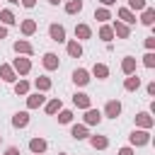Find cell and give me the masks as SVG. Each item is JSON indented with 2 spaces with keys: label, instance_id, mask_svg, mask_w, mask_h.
I'll return each mask as SVG.
<instances>
[{
  "label": "cell",
  "instance_id": "obj_1",
  "mask_svg": "<svg viewBox=\"0 0 155 155\" xmlns=\"http://www.w3.org/2000/svg\"><path fill=\"white\" fill-rule=\"evenodd\" d=\"M128 143H131V148L148 145V143H150V131H148V128H136V131H131V136H128Z\"/></svg>",
  "mask_w": 155,
  "mask_h": 155
},
{
  "label": "cell",
  "instance_id": "obj_2",
  "mask_svg": "<svg viewBox=\"0 0 155 155\" xmlns=\"http://www.w3.org/2000/svg\"><path fill=\"white\" fill-rule=\"evenodd\" d=\"M12 70H15L17 75H27V73L31 70V61L24 58V56H17V58L12 61Z\"/></svg>",
  "mask_w": 155,
  "mask_h": 155
},
{
  "label": "cell",
  "instance_id": "obj_3",
  "mask_svg": "<svg viewBox=\"0 0 155 155\" xmlns=\"http://www.w3.org/2000/svg\"><path fill=\"white\" fill-rule=\"evenodd\" d=\"M155 126V119L150 116V111H138L136 114V128H153Z\"/></svg>",
  "mask_w": 155,
  "mask_h": 155
},
{
  "label": "cell",
  "instance_id": "obj_4",
  "mask_svg": "<svg viewBox=\"0 0 155 155\" xmlns=\"http://www.w3.org/2000/svg\"><path fill=\"white\" fill-rule=\"evenodd\" d=\"M48 36H51V41H56V44H63V41H65V27L53 22V24L48 27Z\"/></svg>",
  "mask_w": 155,
  "mask_h": 155
},
{
  "label": "cell",
  "instance_id": "obj_5",
  "mask_svg": "<svg viewBox=\"0 0 155 155\" xmlns=\"http://www.w3.org/2000/svg\"><path fill=\"white\" fill-rule=\"evenodd\" d=\"M12 48H15L17 56H31V53H34V46H31L27 39H17V41L12 44Z\"/></svg>",
  "mask_w": 155,
  "mask_h": 155
},
{
  "label": "cell",
  "instance_id": "obj_6",
  "mask_svg": "<svg viewBox=\"0 0 155 155\" xmlns=\"http://www.w3.org/2000/svg\"><path fill=\"white\" fill-rule=\"evenodd\" d=\"M99 121H102V111L99 109H92V107L85 109V116H82V124L85 126H97Z\"/></svg>",
  "mask_w": 155,
  "mask_h": 155
},
{
  "label": "cell",
  "instance_id": "obj_7",
  "mask_svg": "<svg viewBox=\"0 0 155 155\" xmlns=\"http://www.w3.org/2000/svg\"><path fill=\"white\" fill-rule=\"evenodd\" d=\"M73 104H75L78 109H82V111H85V109H90V107H92V97H90V94H85V92H75V94H73Z\"/></svg>",
  "mask_w": 155,
  "mask_h": 155
},
{
  "label": "cell",
  "instance_id": "obj_8",
  "mask_svg": "<svg viewBox=\"0 0 155 155\" xmlns=\"http://www.w3.org/2000/svg\"><path fill=\"white\" fill-rule=\"evenodd\" d=\"M121 114V102L119 99H109L107 104H104V114L102 116H109V119H116Z\"/></svg>",
  "mask_w": 155,
  "mask_h": 155
},
{
  "label": "cell",
  "instance_id": "obj_9",
  "mask_svg": "<svg viewBox=\"0 0 155 155\" xmlns=\"http://www.w3.org/2000/svg\"><path fill=\"white\" fill-rule=\"evenodd\" d=\"M41 65H44L46 70H58L61 61H58V56H56L53 51H48V53H44V58H41Z\"/></svg>",
  "mask_w": 155,
  "mask_h": 155
},
{
  "label": "cell",
  "instance_id": "obj_10",
  "mask_svg": "<svg viewBox=\"0 0 155 155\" xmlns=\"http://www.w3.org/2000/svg\"><path fill=\"white\" fill-rule=\"evenodd\" d=\"M111 29H114V36H119V39H128V36H131V27L124 24L121 19H116V22L111 24Z\"/></svg>",
  "mask_w": 155,
  "mask_h": 155
},
{
  "label": "cell",
  "instance_id": "obj_11",
  "mask_svg": "<svg viewBox=\"0 0 155 155\" xmlns=\"http://www.w3.org/2000/svg\"><path fill=\"white\" fill-rule=\"evenodd\" d=\"M73 82H75L78 87H85V85L90 82V73H87L85 68H75V70H73Z\"/></svg>",
  "mask_w": 155,
  "mask_h": 155
},
{
  "label": "cell",
  "instance_id": "obj_12",
  "mask_svg": "<svg viewBox=\"0 0 155 155\" xmlns=\"http://www.w3.org/2000/svg\"><path fill=\"white\" fill-rule=\"evenodd\" d=\"M44 102H46L44 92H34V94H27V109H39V107H44Z\"/></svg>",
  "mask_w": 155,
  "mask_h": 155
},
{
  "label": "cell",
  "instance_id": "obj_13",
  "mask_svg": "<svg viewBox=\"0 0 155 155\" xmlns=\"http://www.w3.org/2000/svg\"><path fill=\"white\" fill-rule=\"evenodd\" d=\"M46 148H48V143H46L41 136H36V138H31V140H29V150H31L34 155H41V153H46Z\"/></svg>",
  "mask_w": 155,
  "mask_h": 155
},
{
  "label": "cell",
  "instance_id": "obj_14",
  "mask_svg": "<svg viewBox=\"0 0 155 155\" xmlns=\"http://www.w3.org/2000/svg\"><path fill=\"white\" fill-rule=\"evenodd\" d=\"M90 36H92V29H90V24H85V22L75 24V39H78V41H87Z\"/></svg>",
  "mask_w": 155,
  "mask_h": 155
},
{
  "label": "cell",
  "instance_id": "obj_15",
  "mask_svg": "<svg viewBox=\"0 0 155 155\" xmlns=\"http://www.w3.org/2000/svg\"><path fill=\"white\" fill-rule=\"evenodd\" d=\"M136 65H138V63H136L133 56H124V58H121V73H124V75H133V73H136Z\"/></svg>",
  "mask_w": 155,
  "mask_h": 155
},
{
  "label": "cell",
  "instance_id": "obj_16",
  "mask_svg": "<svg viewBox=\"0 0 155 155\" xmlns=\"http://www.w3.org/2000/svg\"><path fill=\"white\" fill-rule=\"evenodd\" d=\"M44 109H46V114H48V116H53V114H58V111L63 109V102H61V97H53V99H48V102H44Z\"/></svg>",
  "mask_w": 155,
  "mask_h": 155
},
{
  "label": "cell",
  "instance_id": "obj_17",
  "mask_svg": "<svg viewBox=\"0 0 155 155\" xmlns=\"http://www.w3.org/2000/svg\"><path fill=\"white\" fill-rule=\"evenodd\" d=\"M12 126H15V128H27V126H29V111H15Z\"/></svg>",
  "mask_w": 155,
  "mask_h": 155
},
{
  "label": "cell",
  "instance_id": "obj_18",
  "mask_svg": "<svg viewBox=\"0 0 155 155\" xmlns=\"http://www.w3.org/2000/svg\"><path fill=\"white\" fill-rule=\"evenodd\" d=\"M70 136H73L75 140H85V138L90 136V131H87L85 124H73V126H70Z\"/></svg>",
  "mask_w": 155,
  "mask_h": 155
},
{
  "label": "cell",
  "instance_id": "obj_19",
  "mask_svg": "<svg viewBox=\"0 0 155 155\" xmlns=\"http://www.w3.org/2000/svg\"><path fill=\"white\" fill-rule=\"evenodd\" d=\"M87 140H90V145L94 150H107L109 148V138L107 136H87Z\"/></svg>",
  "mask_w": 155,
  "mask_h": 155
},
{
  "label": "cell",
  "instance_id": "obj_20",
  "mask_svg": "<svg viewBox=\"0 0 155 155\" xmlns=\"http://www.w3.org/2000/svg\"><path fill=\"white\" fill-rule=\"evenodd\" d=\"M65 51H68L70 58H80V56H82V44H80L78 39H73V41L65 44Z\"/></svg>",
  "mask_w": 155,
  "mask_h": 155
},
{
  "label": "cell",
  "instance_id": "obj_21",
  "mask_svg": "<svg viewBox=\"0 0 155 155\" xmlns=\"http://www.w3.org/2000/svg\"><path fill=\"white\" fill-rule=\"evenodd\" d=\"M0 80H2V82H15V80H17V73L12 70V65H7V63L0 65Z\"/></svg>",
  "mask_w": 155,
  "mask_h": 155
},
{
  "label": "cell",
  "instance_id": "obj_22",
  "mask_svg": "<svg viewBox=\"0 0 155 155\" xmlns=\"http://www.w3.org/2000/svg\"><path fill=\"white\" fill-rule=\"evenodd\" d=\"M140 24H145V27H153L155 24V10L153 7L140 10Z\"/></svg>",
  "mask_w": 155,
  "mask_h": 155
},
{
  "label": "cell",
  "instance_id": "obj_23",
  "mask_svg": "<svg viewBox=\"0 0 155 155\" xmlns=\"http://www.w3.org/2000/svg\"><path fill=\"white\" fill-rule=\"evenodd\" d=\"M51 78H46V75H39L36 80H34V87H36V92H48L51 90Z\"/></svg>",
  "mask_w": 155,
  "mask_h": 155
},
{
  "label": "cell",
  "instance_id": "obj_24",
  "mask_svg": "<svg viewBox=\"0 0 155 155\" xmlns=\"http://www.w3.org/2000/svg\"><path fill=\"white\" fill-rule=\"evenodd\" d=\"M138 87H140V78H138L136 73H133V75H128V78L124 80V90H126V92H136Z\"/></svg>",
  "mask_w": 155,
  "mask_h": 155
},
{
  "label": "cell",
  "instance_id": "obj_25",
  "mask_svg": "<svg viewBox=\"0 0 155 155\" xmlns=\"http://www.w3.org/2000/svg\"><path fill=\"white\" fill-rule=\"evenodd\" d=\"M119 19L124 22V24H136V15H133V10H128V7H121L119 10Z\"/></svg>",
  "mask_w": 155,
  "mask_h": 155
},
{
  "label": "cell",
  "instance_id": "obj_26",
  "mask_svg": "<svg viewBox=\"0 0 155 155\" xmlns=\"http://www.w3.org/2000/svg\"><path fill=\"white\" fill-rule=\"evenodd\" d=\"M92 75H94L97 80H107V78H109V68H107L104 63H94V65H92Z\"/></svg>",
  "mask_w": 155,
  "mask_h": 155
},
{
  "label": "cell",
  "instance_id": "obj_27",
  "mask_svg": "<svg viewBox=\"0 0 155 155\" xmlns=\"http://www.w3.org/2000/svg\"><path fill=\"white\" fill-rule=\"evenodd\" d=\"M15 22H17V19H15V12L7 10V7H2V10H0V24L10 27V24H15Z\"/></svg>",
  "mask_w": 155,
  "mask_h": 155
},
{
  "label": "cell",
  "instance_id": "obj_28",
  "mask_svg": "<svg viewBox=\"0 0 155 155\" xmlns=\"http://www.w3.org/2000/svg\"><path fill=\"white\" fill-rule=\"evenodd\" d=\"M94 19H97V22H102V24H107V22L111 19L109 7H97V10H94Z\"/></svg>",
  "mask_w": 155,
  "mask_h": 155
},
{
  "label": "cell",
  "instance_id": "obj_29",
  "mask_svg": "<svg viewBox=\"0 0 155 155\" xmlns=\"http://www.w3.org/2000/svg\"><path fill=\"white\" fill-rule=\"evenodd\" d=\"M19 29H22V34H24V36H31V34L36 31V22H34V19H22Z\"/></svg>",
  "mask_w": 155,
  "mask_h": 155
},
{
  "label": "cell",
  "instance_id": "obj_30",
  "mask_svg": "<svg viewBox=\"0 0 155 155\" xmlns=\"http://www.w3.org/2000/svg\"><path fill=\"white\" fill-rule=\"evenodd\" d=\"M99 39L107 41V44H111V39H114V29H111V24H102V27H99Z\"/></svg>",
  "mask_w": 155,
  "mask_h": 155
},
{
  "label": "cell",
  "instance_id": "obj_31",
  "mask_svg": "<svg viewBox=\"0 0 155 155\" xmlns=\"http://www.w3.org/2000/svg\"><path fill=\"white\" fill-rule=\"evenodd\" d=\"M65 12H68V15L82 12V0H68V2H65Z\"/></svg>",
  "mask_w": 155,
  "mask_h": 155
},
{
  "label": "cell",
  "instance_id": "obj_32",
  "mask_svg": "<svg viewBox=\"0 0 155 155\" xmlns=\"http://www.w3.org/2000/svg\"><path fill=\"white\" fill-rule=\"evenodd\" d=\"M15 94L27 97V94H29V82H27V80H15Z\"/></svg>",
  "mask_w": 155,
  "mask_h": 155
},
{
  "label": "cell",
  "instance_id": "obj_33",
  "mask_svg": "<svg viewBox=\"0 0 155 155\" xmlns=\"http://www.w3.org/2000/svg\"><path fill=\"white\" fill-rule=\"evenodd\" d=\"M73 121V111L70 109H61L58 111V124H70Z\"/></svg>",
  "mask_w": 155,
  "mask_h": 155
},
{
  "label": "cell",
  "instance_id": "obj_34",
  "mask_svg": "<svg viewBox=\"0 0 155 155\" xmlns=\"http://www.w3.org/2000/svg\"><path fill=\"white\" fill-rule=\"evenodd\" d=\"M148 7V0H128V10H145Z\"/></svg>",
  "mask_w": 155,
  "mask_h": 155
},
{
  "label": "cell",
  "instance_id": "obj_35",
  "mask_svg": "<svg viewBox=\"0 0 155 155\" xmlns=\"http://www.w3.org/2000/svg\"><path fill=\"white\" fill-rule=\"evenodd\" d=\"M143 65H145V68H155V53H153V51H148V53L143 56Z\"/></svg>",
  "mask_w": 155,
  "mask_h": 155
},
{
  "label": "cell",
  "instance_id": "obj_36",
  "mask_svg": "<svg viewBox=\"0 0 155 155\" xmlns=\"http://www.w3.org/2000/svg\"><path fill=\"white\" fill-rule=\"evenodd\" d=\"M145 48H148V51L155 48V36H148V39H145Z\"/></svg>",
  "mask_w": 155,
  "mask_h": 155
},
{
  "label": "cell",
  "instance_id": "obj_37",
  "mask_svg": "<svg viewBox=\"0 0 155 155\" xmlns=\"http://www.w3.org/2000/svg\"><path fill=\"white\" fill-rule=\"evenodd\" d=\"M5 155H19V148L10 145V148H5Z\"/></svg>",
  "mask_w": 155,
  "mask_h": 155
},
{
  "label": "cell",
  "instance_id": "obj_38",
  "mask_svg": "<svg viewBox=\"0 0 155 155\" xmlns=\"http://www.w3.org/2000/svg\"><path fill=\"white\" fill-rule=\"evenodd\" d=\"M22 2V7H27V10H31L34 5H36V0H19Z\"/></svg>",
  "mask_w": 155,
  "mask_h": 155
},
{
  "label": "cell",
  "instance_id": "obj_39",
  "mask_svg": "<svg viewBox=\"0 0 155 155\" xmlns=\"http://www.w3.org/2000/svg\"><path fill=\"white\" fill-rule=\"evenodd\" d=\"M119 155H133V148H131V145H126V148H121V150H119Z\"/></svg>",
  "mask_w": 155,
  "mask_h": 155
},
{
  "label": "cell",
  "instance_id": "obj_40",
  "mask_svg": "<svg viewBox=\"0 0 155 155\" xmlns=\"http://www.w3.org/2000/svg\"><path fill=\"white\" fill-rule=\"evenodd\" d=\"M145 90H148V94L153 97V94H155V82H148V87H145Z\"/></svg>",
  "mask_w": 155,
  "mask_h": 155
},
{
  "label": "cell",
  "instance_id": "obj_41",
  "mask_svg": "<svg viewBox=\"0 0 155 155\" xmlns=\"http://www.w3.org/2000/svg\"><path fill=\"white\" fill-rule=\"evenodd\" d=\"M5 36H7V27H5V24H0V41H2Z\"/></svg>",
  "mask_w": 155,
  "mask_h": 155
},
{
  "label": "cell",
  "instance_id": "obj_42",
  "mask_svg": "<svg viewBox=\"0 0 155 155\" xmlns=\"http://www.w3.org/2000/svg\"><path fill=\"white\" fill-rule=\"evenodd\" d=\"M99 2H102V5H104V7H109V5H114V2H116V0H99Z\"/></svg>",
  "mask_w": 155,
  "mask_h": 155
},
{
  "label": "cell",
  "instance_id": "obj_43",
  "mask_svg": "<svg viewBox=\"0 0 155 155\" xmlns=\"http://www.w3.org/2000/svg\"><path fill=\"white\" fill-rule=\"evenodd\" d=\"M48 2H51V5H58V2H61V0H48Z\"/></svg>",
  "mask_w": 155,
  "mask_h": 155
},
{
  "label": "cell",
  "instance_id": "obj_44",
  "mask_svg": "<svg viewBox=\"0 0 155 155\" xmlns=\"http://www.w3.org/2000/svg\"><path fill=\"white\" fill-rule=\"evenodd\" d=\"M7 2H12V5H17V2H19V0H7Z\"/></svg>",
  "mask_w": 155,
  "mask_h": 155
},
{
  "label": "cell",
  "instance_id": "obj_45",
  "mask_svg": "<svg viewBox=\"0 0 155 155\" xmlns=\"http://www.w3.org/2000/svg\"><path fill=\"white\" fill-rule=\"evenodd\" d=\"M0 143H2V136H0Z\"/></svg>",
  "mask_w": 155,
  "mask_h": 155
},
{
  "label": "cell",
  "instance_id": "obj_46",
  "mask_svg": "<svg viewBox=\"0 0 155 155\" xmlns=\"http://www.w3.org/2000/svg\"><path fill=\"white\" fill-rule=\"evenodd\" d=\"M61 155H65V153H61Z\"/></svg>",
  "mask_w": 155,
  "mask_h": 155
}]
</instances>
